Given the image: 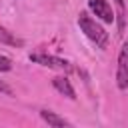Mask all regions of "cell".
<instances>
[{"mask_svg": "<svg viewBox=\"0 0 128 128\" xmlns=\"http://www.w3.org/2000/svg\"><path fill=\"white\" fill-rule=\"evenodd\" d=\"M116 4V22H118V34H124V28H126V4L124 0H114Z\"/></svg>", "mask_w": 128, "mask_h": 128, "instance_id": "cell-7", "label": "cell"}, {"mask_svg": "<svg viewBox=\"0 0 128 128\" xmlns=\"http://www.w3.org/2000/svg\"><path fill=\"white\" fill-rule=\"evenodd\" d=\"M0 42H2V44H8V46H22V40L16 38L12 32H8V30L2 28V26H0Z\"/></svg>", "mask_w": 128, "mask_h": 128, "instance_id": "cell-8", "label": "cell"}, {"mask_svg": "<svg viewBox=\"0 0 128 128\" xmlns=\"http://www.w3.org/2000/svg\"><path fill=\"white\" fill-rule=\"evenodd\" d=\"M40 116H42V120L48 122L50 126H70V122H68L66 118L58 116V114L52 112V110H40Z\"/></svg>", "mask_w": 128, "mask_h": 128, "instance_id": "cell-6", "label": "cell"}, {"mask_svg": "<svg viewBox=\"0 0 128 128\" xmlns=\"http://www.w3.org/2000/svg\"><path fill=\"white\" fill-rule=\"evenodd\" d=\"M0 92H4V94H8V96L12 94V90H10V86H6V84H4L2 80H0Z\"/></svg>", "mask_w": 128, "mask_h": 128, "instance_id": "cell-10", "label": "cell"}, {"mask_svg": "<svg viewBox=\"0 0 128 128\" xmlns=\"http://www.w3.org/2000/svg\"><path fill=\"white\" fill-rule=\"evenodd\" d=\"M52 86H54L60 94H64L66 98H70V100L76 98V92H74V88H72V84H70V80H68L66 76H56V78H52Z\"/></svg>", "mask_w": 128, "mask_h": 128, "instance_id": "cell-5", "label": "cell"}, {"mask_svg": "<svg viewBox=\"0 0 128 128\" xmlns=\"http://www.w3.org/2000/svg\"><path fill=\"white\" fill-rule=\"evenodd\" d=\"M78 26H80V30H82L98 48H106V46H108V32H106L94 18H90L86 12H80V16H78Z\"/></svg>", "mask_w": 128, "mask_h": 128, "instance_id": "cell-1", "label": "cell"}, {"mask_svg": "<svg viewBox=\"0 0 128 128\" xmlns=\"http://www.w3.org/2000/svg\"><path fill=\"white\" fill-rule=\"evenodd\" d=\"M88 8L106 24H112L114 22V12L110 8V4L106 0H88Z\"/></svg>", "mask_w": 128, "mask_h": 128, "instance_id": "cell-4", "label": "cell"}, {"mask_svg": "<svg viewBox=\"0 0 128 128\" xmlns=\"http://www.w3.org/2000/svg\"><path fill=\"white\" fill-rule=\"evenodd\" d=\"M8 70H12V60L0 54V72H8Z\"/></svg>", "mask_w": 128, "mask_h": 128, "instance_id": "cell-9", "label": "cell"}, {"mask_svg": "<svg viewBox=\"0 0 128 128\" xmlns=\"http://www.w3.org/2000/svg\"><path fill=\"white\" fill-rule=\"evenodd\" d=\"M116 84L120 90L128 88V40L124 42L118 54V70H116Z\"/></svg>", "mask_w": 128, "mask_h": 128, "instance_id": "cell-3", "label": "cell"}, {"mask_svg": "<svg viewBox=\"0 0 128 128\" xmlns=\"http://www.w3.org/2000/svg\"><path fill=\"white\" fill-rule=\"evenodd\" d=\"M30 60L36 62V64L54 68V70H62V72H70V70H72V66H70L68 60L58 58V56H50V54H30Z\"/></svg>", "mask_w": 128, "mask_h": 128, "instance_id": "cell-2", "label": "cell"}]
</instances>
